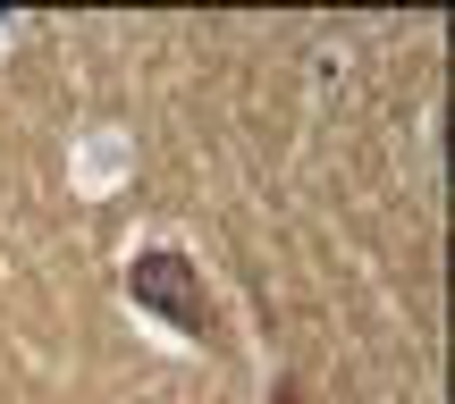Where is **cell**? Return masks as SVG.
Segmentation results:
<instances>
[{"mask_svg":"<svg viewBox=\"0 0 455 404\" xmlns=\"http://www.w3.org/2000/svg\"><path fill=\"white\" fill-rule=\"evenodd\" d=\"M127 295L152 312V321L186 329L195 345H220V312H212V287H203V270L186 253H169V244H152V253L127 261Z\"/></svg>","mask_w":455,"mask_h":404,"instance_id":"6da1fadb","label":"cell"}]
</instances>
